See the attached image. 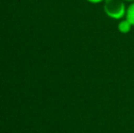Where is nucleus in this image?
<instances>
[{
	"mask_svg": "<svg viewBox=\"0 0 134 133\" xmlns=\"http://www.w3.org/2000/svg\"><path fill=\"white\" fill-rule=\"evenodd\" d=\"M124 2L123 0H105L103 2V10L106 16L115 20L125 18L127 7Z\"/></svg>",
	"mask_w": 134,
	"mask_h": 133,
	"instance_id": "f257e3e1",
	"label": "nucleus"
},
{
	"mask_svg": "<svg viewBox=\"0 0 134 133\" xmlns=\"http://www.w3.org/2000/svg\"><path fill=\"white\" fill-rule=\"evenodd\" d=\"M132 27L133 26L131 25V23L129 20H127L126 18H123V19L120 20V22H119L118 30L121 34H128L131 32Z\"/></svg>",
	"mask_w": 134,
	"mask_h": 133,
	"instance_id": "f03ea898",
	"label": "nucleus"
},
{
	"mask_svg": "<svg viewBox=\"0 0 134 133\" xmlns=\"http://www.w3.org/2000/svg\"><path fill=\"white\" fill-rule=\"evenodd\" d=\"M125 18L129 20L131 23V25L134 27V2H131L129 5V7H127Z\"/></svg>",
	"mask_w": 134,
	"mask_h": 133,
	"instance_id": "7ed1b4c3",
	"label": "nucleus"
},
{
	"mask_svg": "<svg viewBox=\"0 0 134 133\" xmlns=\"http://www.w3.org/2000/svg\"><path fill=\"white\" fill-rule=\"evenodd\" d=\"M86 1L90 2L91 4H99V3H103L105 0H86Z\"/></svg>",
	"mask_w": 134,
	"mask_h": 133,
	"instance_id": "20e7f679",
	"label": "nucleus"
},
{
	"mask_svg": "<svg viewBox=\"0 0 134 133\" xmlns=\"http://www.w3.org/2000/svg\"><path fill=\"white\" fill-rule=\"evenodd\" d=\"M123 1H126V2H134V0H123Z\"/></svg>",
	"mask_w": 134,
	"mask_h": 133,
	"instance_id": "39448f33",
	"label": "nucleus"
}]
</instances>
